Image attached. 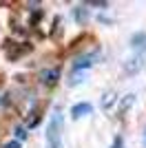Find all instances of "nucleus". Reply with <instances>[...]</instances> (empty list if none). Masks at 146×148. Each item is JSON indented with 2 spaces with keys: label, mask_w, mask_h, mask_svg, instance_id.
Segmentation results:
<instances>
[{
  "label": "nucleus",
  "mask_w": 146,
  "mask_h": 148,
  "mask_svg": "<svg viewBox=\"0 0 146 148\" xmlns=\"http://www.w3.org/2000/svg\"><path fill=\"white\" fill-rule=\"evenodd\" d=\"M47 148H62V115L55 113L47 126Z\"/></svg>",
  "instance_id": "obj_1"
},
{
  "label": "nucleus",
  "mask_w": 146,
  "mask_h": 148,
  "mask_svg": "<svg viewBox=\"0 0 146 148\" xmlns=\"http://www.w3.org/2000/svg\"><path fill=\"white\" fill-rule=\"evenodd\" d=\"M2 51H5L7 60L16 62L18 58L29 56L31 51H33V47H31L29 42H13V40H5V42H2Z\"/></svg>",
  "instance_id": "obj_2"
},
{
  "label": "nucleus",
  "mask_w": 146,
  "mask_h": 148,
  "mask_svg": "<svg viewBox=\"0 0 146 148\" xmlns=\"http://www.w3.org/2000/svg\"><path fill=\"white\" fill-rule=\"evenodd\" d=\"M144 64H146V58L140 53V56L128 58V60H126V64H124V71H126L128 75H135V73H140L142 69H144Z\"/></svg>",
  "instance_id": "obj_3"
},
{
  "label": "nucleus",
  "mask_w": 146,
  "mask_h": 148,
  "mask_svg": "<svg viewBox=\"0 0 146 148\" xmlns=\"http://www.w3.org/2000/svg\"><path fill=\"white\" fill-rule=\"evenodd\" d=\"M58 80H60V69H47V71H42V84L47 88H53L58 84Z\"/></svg>",
  "instance_id": "obj_4"
},
{
  "label": "nucleus",
  "mask_w": 146,
  "mask_h": 148,
  "mask_svg": "<svg viewBox=\"0 0 146 148\" xmlns=\"http://www.w3.org/2000/svg\"><path fill=\"white\" fill-rule=\"evenodd\" d=\"M93 64V58L91 56H86V58H80L78 62H75V66H73V73H82L84 69H89Z\"/></svg>",
  "instance_id": "obj_5"
},
{
  "label": "nucleus",
  "mask_w": 146,
  "mask_h": 148,
  "mask_svg": "<svg viewBox=\"0 0 146 148\" xmlns=\"http://www.w3.org/2000/svg\"><path fill=\"white\" fill-rule=\"evenodd\" d=\"M86 113H91V104H86V102L75 104L71 108V115H73V117H82V115H86Z\"/></svg>",
  "instance_id": "obj_6"
},
{
  "label": "nucleus",
  "mask_w": 146,
  "mask_h": 148,
  "mask_svg": "<svg viewBox=\"0 0 146 148\" xmlns=\"http://www.w3.org/2000/svg\"><path fill=\"white\" fill-rule=\"evenodd\" d=\"M131 47L133 49H146V33H135L131 38Z\"/></svg>",
  "instance_id": "obj_7"
},
{
  "label": "nucleus",
  "mask_w": 146,
  "mask_h": 148,
  "mask_svg": "<svg viewBox=\"0 0 146 148\" xmlns=\"http://www.w3.org/2000/svg\"><path fill=\"white\" fill-rule=\"evenodd\" d=\"M73 18L78 20V22H84V20H86V7L84 5L75 7V9H73Z\"/></svg>",
  "instance_id": "obj_8"
},
{
  "label": "nucleus",
  "mask_w": 146,
  "mask_h": 148,
  "mask_svg": "<svg viewBox=\"0 0 146 148\" xmlns=\"http://www.w3.org/2000/svg\"><path fill=\"white\" fill-rule=\"evenodd\" d=\"M113 102H115V95H113V93H106V95H104V99H102V108L106 111V108H109Z\"/></svg>",
  "instance_id": "obj_9"
},
{
  "label": "nucleus",
  "mask_w": 146,
  "mask_h": 148,
  "mask_svg": "<svg viewBox=\"0 0 146 148\" xmlns=\"http://www.w3.org/2000/svg\"><path fill=\"white\" fill-rule=\"evenodd\" d=\"M42 16H44V13L40 11V9H36V11L31 13V20H29V22H31V25H38V22L42 20Z\"/></svg>",
  "instance_id": "obj_10"
},
{
  "label": "nucleus",
  "mask_w": 146,
  "mask_h": 148,
  "mask_svg": "<svg viewBox=\"0 0 146 148\" xmlns=\"http://www.w3.org/2000/svg\"><path fill=\"white\" fill-rule=\"evenodd\" d=\"M131 104H133V95H128V97H126V99H124V102H122V108H120V115H122V113H124V111H126V108H128V106H131Z\"/></svg>",
  "instance_id": "obj_11"
},
{
  "label": "nucleus",
  "mask_w": 146,
  "mask_h": 148,
  "mask_svg": "<svg viewBox=\"0 0 146 148\" xmlns=\"http://www.w3.org/2000/svg\"><path fill=\"white\" fill-rule=\"evenodd\" d=\"M53 27H55V29L51 31V36L58 38V36H60V31H62V29H60V18H55V20H53Z\"/></svg>",
  "instance_id": "obj_12"
},
{
  "label": "nucleus",
  "mask_w": 146,
  "mask_h": 148,
  "mask_svg": "<svg viewBox=\"0 0 146 148\" xmlns=\"http://www.w3.org/2000/svg\"><path fill=\"white\" fill-rule=\"evenodd\" d=\"M82 80H84V75H82V73H73V75H71V82H69V84L73 86V84H80Z\"/></svg>",
  "instance_id": "obj_13"
},
{
  "label": "nucleus",
  "mask_w": 146,
  "mask_h": 148,
  "mask_svg": "<svg viewBox=\"0 0 146 148\" xmlns=\"http://www.w3.org/2000/svg\"><path fill=\"white\" fill-rule=\"evenodd\" d=\"M111 148H124V139H122V137L117 135L115 139H113V144H111Z\"/></svg>",
  "instance_id": "obj_14"
},
{
  "label": "nucleus",
  "mask_w": 146,
  "mask_h": 148,
  "mask_svg": "<svg viewBox=\"0 0 146 148\" xmlns=\"http://www.w3.org/2000/svg\"><path fill=\"white\" fill-rule=\"evenodd\" d=\"M16 137H18V139H24V137H27V130H24L22 126H18V128H16Z\"/></svg>",
  "instance_id": "obj_15"
},
{
  "label": "nucleus",
  "mask_w": 146,
  "mask_h": 148,
  "mask_svg": "<svg viewBox=\"0 0 146 148\" xmlns=\"http://www.w3.org/2000/svg\"><path fill=\"white\" fill-rule=\"evenodd\" d=\"M89 7H102V9H106V7H109V2H100V0H93V2H89Z\"/></svg>",
  "instance_id": "obj_16"
},
{
  "label": "nucleus",
  "mask_w": 146,
  "mask_h": 148,
  "mask_svg": "<svg viewBox=\"0 0 146 148\" xmlns=\"http://www.w3.org/2000/svg\"><path fill=\"white\" fill-rule=\"evenodd\" d=\"M2 148H20V142H9V144H5Z\"/></svg>",
  "instance_id": "obj_17"
}]
</instances>
